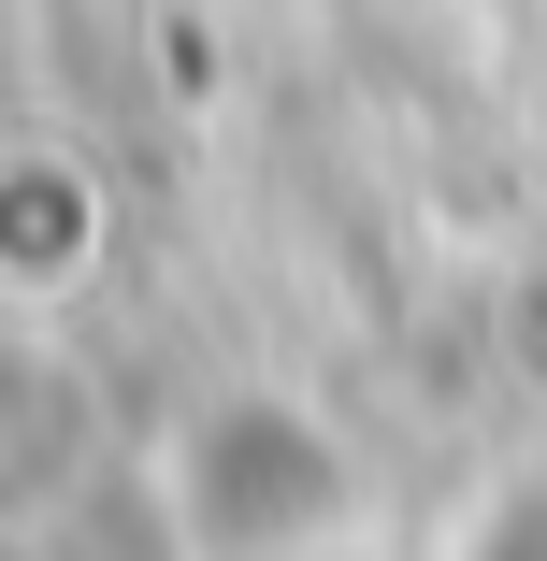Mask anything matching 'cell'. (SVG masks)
<instances>
[{"instance_id":"1","label":"cell","mask_w":547,"mask_h":561,"mask_svg":"<svg viewBox=\"0 0 547 561\" xmlns=\"http://www.w3.org/2000/svg\"><path fill=\"white\" fill-rule=\"evenodd\" d=\"M145 504H159L173 561H332L375 518L346 417L303 403V389H274V375L187 389L145 432Z\"/></svg>"},{"instance_id":"2","label":"cell","mask_w":547,"mask_h":561,"mask_svg":"<svg viewBox=\"0 0 547 561\" xmlns=\"http://www.w3.org/2000/svg\"><path fill=\"white\" fill-rule=\"evenodd\" d=\"M101 216H116V202H101V173L72 159V145H15V173H0V288H15L30 317L44 302H72L87 274H101Z\"/></svg>"},{"instance_id":"3","label":"cell","mask_w":547,"mask_h":561,"mask_svg":"<svg viewBox=\"0 0 547 561\" xmlns=\"http://www.w3.org/2000/svg\"><path fill=\"white\" fill-rule=\"evenodd\" d=\"M432 561H547V461H490L432 518Z\"/></svg>"}]
</instances>
